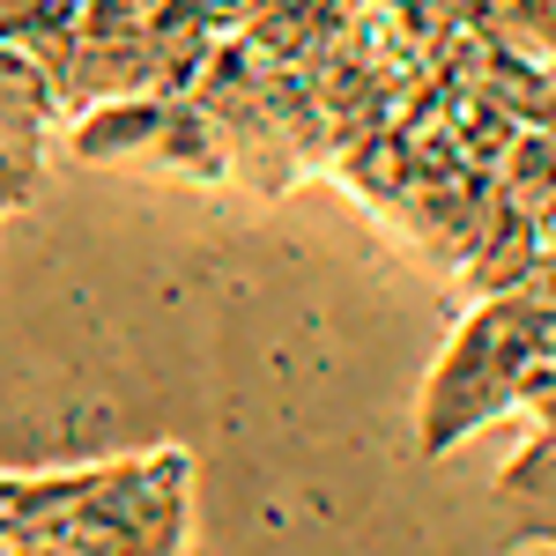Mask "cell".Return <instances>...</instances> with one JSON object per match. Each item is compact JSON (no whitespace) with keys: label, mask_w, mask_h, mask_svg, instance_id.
Masks as SVG:
<instances>
[{"label":"cell","mask_w":556,"mask_h":556,"mask_svg":"<svg viewBox=\"0 0 556 556\" xmlns=\"http://www.w3.org/2000/svg\"><path fill=\"white\" fill-rule=\"evenodd\" d=\"M519 556H556V542H527V549H519Z\"/></svg>","instance_id":"obj_7"},{"label":"cell","mask_w":556,"mask_h":556,"mask_svg":"<svg viewBox=\"0 0 556 556\" xmlns=\"http://www.w3.org/2000/svg\"><path fill=\"white\" fill-rule=\"evenodd\" d=\"M519 534L527 542H556V505H534V513L519 519Z\"/></svg>","instance_id":"obj_6"},{"label":"cell","mask_w":556,"mask_h":556,"mask_svg":"<svg viewBox=\"0 0 556 556\" xmlns=\"http://www.w3.org/2000/svg\"><path fill=\"white\" fill-rule=\"evenodd\" d=\"M45 119H52V67L23 45H0V149L38 164Z\"/></svg>","instance_id":"obj_2"},{"label":"cell","mask_w":556,"mask_h":556,"mask_svg":"<svg viewBox=\"0 0 556 556\" xmlns=\"http://www.w3.org/2000/svg\"><path fill=\"white\" fill-rule=\"evenodd\" d=\"M556 356V312L534 298H482L460 319V334L445 342L438 371L424 386V416H416V445L424 453H453L460 438L519 408V393L534 386V371Z\"/></svg>","instance_id":"obj_1"},{"label":"cell","mask_w":556,"mask_h":556,"mask_svg":"<svg viewBox=\"0 0 556 556\" xmlns=\"http://www.w3.org/2000/svg\"><path fill=\"white\" fill-rule=\"evenodd\" d=\"M497 38L513 52L556 60V0H497Z\"/></svg>","instance_id":"obj_4"},{"label":"cell","mask_w":556,"mask_h":556,"mask_svg":"<svg viewBox=\"0 0 556 556\" xmlns=\"http://www.w3.org/2000/svg\"><path fill=\"white\" fill-rule=\"evenodd\" d=\"M30 178H38V164H23V156H8V149H0V215L30 201Z\"/></svg>","instance_id":"obj_5"},{"label":"cell","mask_w":556,"mask_h":556,"mask_svg":"<svg viewBox=\"0 0 556 556\" xmlns=\"http://www.w3.org/2000/svg\"><path fill=\"white\" fill-rule=\"evenodd\" d=\"M156 134H164V104L119 97V104H97L83 127H75V156L112 164V156H134V149H156Z\"/></svg>","instance_id":"obj_3"}]
</instances>
